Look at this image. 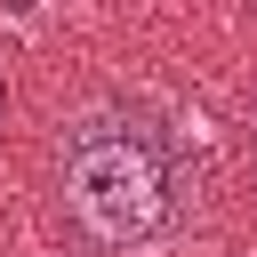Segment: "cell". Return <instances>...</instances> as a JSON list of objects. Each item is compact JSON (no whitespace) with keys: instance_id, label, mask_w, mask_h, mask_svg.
Wrapping results in <instances>:
<instances>
[{"instance_id":"obj_1","label":"cell","mask_w":257,"mask_h":257,"mask_svg":"<svg viewBox=\"0 0 257 257\" xmlns=\"http://www.w3.org/2000/svg\"><path fill=\"white\" fill-rule=\"evenodd\" d=\"M56 193L72 209V225L112 257L161 249L185 209L177 153L145 112H80L56 145Z\"/></svg>"},{"instance_id":"obj_2","label":"cell","mask_w":257,"mask_h":257,"mask_svg":"<svg viewBox=\"0 0 257 257\" xmlns=\"http://www.w3.org/2000/svg\"><path fill=\"white\" fill-rule=\"evenodd\" d=\"M249 169H257V137H249Z\"/></svg>"}]
</instances>
